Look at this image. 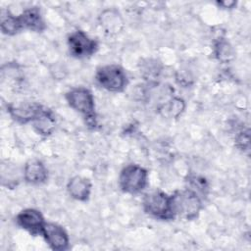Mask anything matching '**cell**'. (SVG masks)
Returning <instances> with one entry per match:
<instances>
[{
	"label": "cell",
	"instance_id": "3957f363",
	"mask_svg": "<svg viewBox=\"0 0 251 251\" xmlns=\"http://www.w3.org/2000/svg\"><path fill=\"white\" fill-rule=\"evenodd\" d=\"M142 209L150 217L161 221L175 220L172 197L160 189L146 192L142 198Z\"/></svg>",
	"mask_w": 251,
	"mask_h": 251
},
{
	"label": "cell",
	"instance_id": "52a82bcc",
	"mask_svg": "<svg viewBox=\"0 0 251 251\" xmlns=\"http://www.w3.org/2000/svg\"><path fill=\"white\" fill-rule=\"evenodd\" d=\"M47 107L37 102H23L16 105H8L7 112L10 117L18 124H32L39 118Z\"/></svg>",
	"mask_w": 251,
	"mask_h": 251
},
{
	"label": "cell",
	"instance_id": "ffe728a7",
	"mask_svg": "<svg viewBox=\"0 0 251 251\" xmlns=\"http://www.w3.org/2000/svg\"><path fill=\"white\" fill-rule=\"evenodd\" d=\"M140 72H142V74L146 77V79L151 81V79H154L158 76V75L161 71L158 67L157 61L148 60V62L143 66V69Z\"/></svg>",
	"mask_w": 251,
	"mask_h": 251
},
{
	"label": "cell",
	"instance_id": "ba28073f",
	"mask_svg": "<svg viewBox=\"0 0 251 251\" xmlns=\"http://www.w3.org/2000/svg\"><path fill=\"white\" fill-rule=\"evenodd\" d=\"M15 220L18 226L33 236L41 235L43 226L46 223L42 213L34 208L22 210L18 213Z\"/></svg>",
	"mask_w": 251,
	"mask_h": 251
},
{
	"label": "cell",
	"instance_id": "4fadbf2b",
	"mask_svg": "<svg viewBox=\"0 0 251 251\" xmlns=\"http://www.w3.org/2000/svg\"><path fill=\"white\" fill-rule=\"evenodd\" d=\"M19 17L24 29H28L33 32H42L46 28L41 11L36 6L25 9Z\"/></svg>",
	"mask_w": 251,
	"mask_h": 251
},
{
	"label": "cell",
	"instance_id": "7a4b0ae2",
	"mask_svg": "<svg viewBox=\"0 0 251 251\" xmlns=\"http://www.w3.org/2000/svg\"><path fill=\"white\" fill-rule=\"evenodd\" d=\"M172 206L176 218L192 221L198 218L204 208L203 198L189 188L176 190L172 195Z\"/></svg>",
	"mask_w": 251,
	"mask_h": 251
},
{
	"label": "cell",
	"instance_id": "5b68a950",
	"mask_svg": "<svg viewBox=\"0 0 251 251\" xmlns=\"http://www.w3.org/2000/svg\"><path fill=\"white\" fill-rule=\"evenodd\" d=\"M148 171L140 165L129 164L123 168L119 175V187L126 194L136 195L144 191L148 185Z\"/></svg>",
	"mask_w": 251,
	"mask_h": 251
},
{
	"label": "cell",
	"instance_id": "7c38bea8",
	"mask_svg": "<svg viewBox=\"0 0 251 251\" xmlns=\"http://www.w3.org/2000/svg\"><path fill=\"white\" fill-rule=\"evenodd\" d=\"M99 25L108 35H116L123 30L124 20L116 9H105L99 16Z\"/></svg>",
	"mask_w": 251,
	"mask_h": 251
},
{
	"label": "cell",
	"instance_id": "30bf717a",
	"mask_svg": "<svg viewBox=\"0 0 251 251\" xmlns=\"http://www.w3.org/2000/svg\"><path fill=\"white\" fill-rule=\"evenodd\" d=\"M23 176L25 181L29 184H43L48 179V170L40 160L30 159L24 166Z\"/></svg>",
	"mask_w": 251,
	"mask_h": 251
},
{
	"label": "cell",
	"instance_id": "277c9868",
	"mask_svg": "<svg viewBox=\"0 0 251 251\" xmlns=\"http://www.w3.org/2000/svg\"><path fill=\"white\" fill-rule=\"evenodd\" d=\"M95 81L101 88L109 92L119 93L126 88L128 76L123 67L117 64H109L96 70Z\"/></svg>",
	"mask_w": 251,
	"mask_h": 251
},
{
	"label": "cell",
	"instance_id": "6da1fadb",
	"mask_svg": "<svg viewBox=\"0 0 251 251\" xmlns=\"http://www.w3.org/2000/svg\"><path fill=\"white\" fill-rule=\"evenodd\" d=\"M68 105L84 120L87 127L95 129L98 126L95 100L92 92L83 86H75L65 94Z\"/></svg>",
	"mask_w": 251,
	"mask_h": 251
},
{
	"label": "cell",
	"instance_id": "8992f818",
	"mask_svg": "<svg viewBox=\"0 0 251 251\" xmlns=\"http://www.w3.org/2000/svg\"><path fill=\"white\" fill-rule=\"evenodd\" d=\"M67 45L70 55L75 59L89 58L93 56L99 48L97 40L80 29L75 30L68 35Z\"/></svg>",
	"mask_w": 251,
	"mask_h": 251
},
{
	"label": "cell",
	"instance_id": "2e32d148",
	"mask_svg": "<svg viewBox=\"0 0 251 251\" xmlns=\"http://www.w3.org/2000/svg\"><path fill=\"white\" fill-rule=\"evenodd\" d=\"M213 52L216 59L224 64L230 62L234 57V50L232 46L224 37H220L214 42Z\"/></svg>",
	"mask_w": 251,
	"mask_h": 251
},
{
	"label": "cell",
	"instance_id": "e0dca14e",
	"mask_svg": "<svg viewBox=\"0 0 251 251\" xmlns=\"http://www.w3.org/2000/svg\"><path fill=\"white\" fill-rule=\"evenodd\" d=\"M185 109V102L179 97H172L159 108L169 118H178Z\"/></svg>",
	"mask_w": 251,
	"mask_h": 251
},
{
	"label": "cell",
	"instance_id": "9c48e42d",
	"mask_svg": "<svg viewBox=\"0 0 251 251\" xmlns=\"http://www.w3.org/2000/svg\"><path fill=\"white\" fill-rule=\"evenodd\" d=\"M41 236L50 249L54 251H65L70 247V237L66 229L55 223L46 222Z\"/></svg>",
	"mask_w": 251,
	"mask_h": 251
},
{
	"label": "cell",
	"instance_id": "d6986e66",
	"mask_svg": "<svg viewBox=\"0 0 251 251\" xmlns=\"http://www.w3.org/2000/svg\"><path fill=\"white\" fill-rule=\"evenodd\" d=\"M235 146L242 152H248L250 148V134L249 129H241L235 135Z\"/></svg>",
	"mask_w": 251,
	"mask_h": 251
},
{
	"label": "cell",
	"instance_id": "9a60e30c",
	"mask_svg": "<svg viewBox=\"0 0 251 251\" xmlns=\"http://www.w3.org/2000/svg\"><path fill=\"white\" fill-rule=\"evenodd\" d=\"M33 129L42 136H49L53 133L56 127V119L53 112L50 109H46V111L37 118L32 124Z\"/></svg>",
	"mask_w": 251,
	"mask_h": 251
},
{
	"label": "cell",
	"instance_id": "5bb4252c",
	"mask_svg": "<svg viewBox=\"0 0 251 251\" xmlns=\"http://www.w3.org/2000/svg\"><path fill=\"white\" fill-rule=\"evenodd\" d=\"M0 28L3 34L10 36L17 34L24 29L19 15L13 14L10 10L1 11Z\"/></svg>",
	"mask_w": 251,
	"mask_h": 251
},
{
	"label": "cell",
	"instance_id": "44dd1931",
	"mask_svg": "<svg viewBox=\"0 0 251 251\" xmlns=\"http://www.w3.org/2000/svg\"><path fill=\"white\" fill-rule=\"evenodd\" d=\"M217 6L221 9H225V10H231L233 8H235L237 2L233 1V0H224V1H217L216 2Z\"/></svg>",
	"mask_w": 251,
	"mask_h": 251
},
{
	"label": "cell",
	"instance_id": "8fae6325",
	"mask_svg": "<svg viewBox=\"0 0 251 251\" xmlns=\"http://www.w3.org/2000/svg\"><path fill=\"white\" fill-rule=\"evenodd\" d=\"M91 181L81 176L71 177L67 183V191L69 195L79 202H86L91 195Z\"/></svg>",
	"mask_w": 251,
	"mask_h": 251
},
{
	"label": "cell",
	"instance_id": "ac0fdd59",
	"mask_svg": "<svg viewBox=\"0 0 251 251\" xmlns=\"http://www.w3.org/2000/svg\"><path fill=\"white\" fill-rule=\"evenodd\" d=\"M186 188H189L190 190L196 192L203 199L206 198L209 191V185L204 177L199 176H189L186 179Z\"/></svg>",
	"mask_w": 251,
	"mask_h": 251
}]
</instances>
